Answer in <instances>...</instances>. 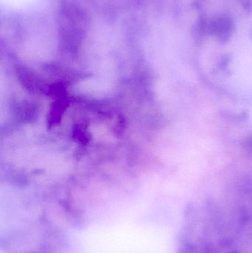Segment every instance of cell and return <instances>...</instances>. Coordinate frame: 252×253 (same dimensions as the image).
<instances>
[{"label": "cell", "instance_id": "2", "mask_svg": "<svg viewBox=\"0 0 252 253\" xmlns=\"http://www.w3.org/2000/svg\"><path fill=\"white\" fill-rule=\"evenodd\" d=\"M248 146L249 150L252 152V138L251 140H250V142H249Z\"/></svg>", "mask_w": 252, "mask_h": 253}, {"label": "cell", "instance_id": "1", "mask_svg": "<svg viewBox=\"0 0 252 253\" xmlns=\"http://www.w3.org/2000/svg\"><path fill=\"white\" fill-rule=\"evenodd\" d=\"M212 34H216L220 41H227L233 31V23L230 18L222 17L213 21L210 26Z\"/></svg>", "mask_w": 252, "mask_h": 253}]
</instances>
